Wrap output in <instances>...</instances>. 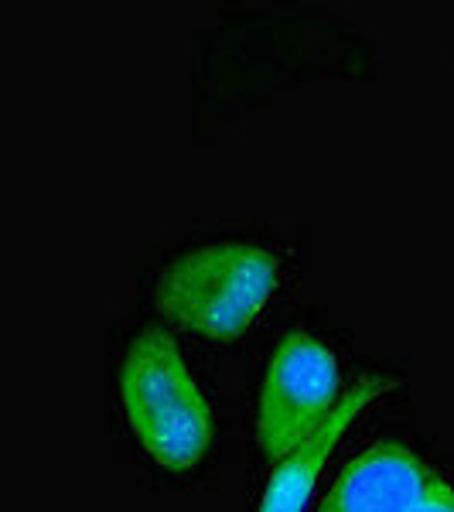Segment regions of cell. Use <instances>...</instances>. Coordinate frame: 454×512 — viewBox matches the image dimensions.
Returning <instances> with one entry per match:
<instances>
[{"mask_svg":"<svg viewBox=\"0 0 454 512\" xmlns=\"http://www.w3.org/2000/svg\"><path fill=\"white\" fill-rule=\"evenodd\" d=\"M120 407L137 444L164 472H195L212 448V400L164 328H144L123 352Z\"/></svg>","mask_w":454,"mask_h":512,"instance_id":"1","label":"cell"},{"mask_svg":"<svg viewBox=\"0 0 454 512\" xmlns=\"http://www.w3.org/2000/svg\"><path fill=\"white\" fill-rule=\"evenodd\" d=\"M280 256L253 239L192 246L161 270L154 308L171 325L212 342L246 335L280 291Z\"/></svg>","mask_w":454,"mask_h":512,"instance_id":"2","label":"cell"},{"mask_svg":"<svg viewBox=\"0 0 454 512\" xmlns=\"http://www.w3.org/2000/svg\"><path fill=\"white\" fill-rule=\"evenodd\" d=\"M335 352L304 328H294L277 345L260 386L257 441L270 461H284L297 444L338 407Z\"/></svg>","mask_w":454,"mask_h":512,"instance_id":"3","label":"cell"},{"mask_svg":"<svg viewBox=\"0 0 454 512\" xmlns=\"http://www.w3.org/2000/svg\"><path fill=\"white\" fill-rule=\"evenodd\" d=\"M393 386H396V379H383V376L379 379L369 376L352 386V393L338 400V407L332 414L321 420L315 431L304 437L284 461H277L274 475H270L267 489H263L257 512H304V506H308V499H311V489H315V482H318V472L325 468L328 454L335 451L342 434L349 431V424L369 407V403L383 400Z\"/></svg>","mask_w":454,"mask_h":512,"instance_id":"4","label":"cell"},{"mask_svg":"<svg viewBox=\"0 0 454 512\" xmlns=\"http://www.w3.org/2000/svg\"><path fill=\"white\" fill-rule=\"evenodd\" d=\"M427 468L396 441L362 451L332 485L318 512H410L424 495Z\"/></svg>","mask_w":454,"mask_h":512,"instance_id":"5","label":"cell"},{"mask_svg":"<svg viewBox=\"0 0 454 512\" xmlns=\"http://www.w3.org/2000/svg\"><path fill=\"white\" fill-rule=\"evenodd\" d=\"M410 512H454V489L444 482L441 475L427 472V485L424 495L417 499V506Z\"/></svg>","mask_w":454,"mask_h":512,"instance_id":"6","label":"cell"}]
</instances>
